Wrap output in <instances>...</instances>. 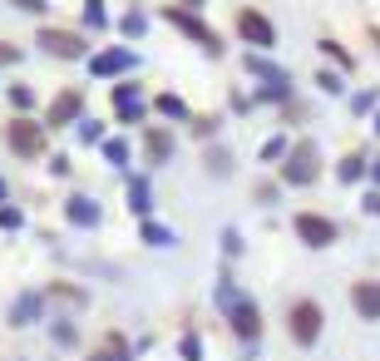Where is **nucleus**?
<instances>
[{"mask_svg": "<svg viewBox=\"0 0 380 361\" xmlns=\"http://www.w3.org/2000/svg\"><path fill=\"white\" fill-rule=\"evenodd\" d=\"M89 361H129V347H124L119 337H109V342H104V352H94Z\"/></svg>", "mask_w": 380, "mask_h": 361, "instance_id": "ddd939ff", "label": "nucleus"}, {"mask_svg": "<svg viewBox=\"0 0 380 361\" xmlns=\"http://www.w3.org/2000/svg\"><path fill=\"white\" fill-rule=\"evenodd\" d=\"M286 327H291V337H296V347H311V342L321 337V307H316L311 297H301V302H291V312H286Z\"/></svg>", "mask_w": 380, "mask_h": 361, "instance_id": "f257e3e1", "label": "nucleus"}, {"mask_svg": "<svg viewBox=\"0 0 380 361\" xmlns=\"http://www.w3.org/2000/svg\"><path fill=\"white\" fill-rule=\"evenodd\" d=\"M351 307H356L366 322H380V282H376V277L351 282Z\"/></svg>", "mask_w": 380, "mask_h": 361, "instance_id": "0eeeda50", "label": "nucleus"}, {"mask_svg": "<svg viewBox=\"0 0 380 361\" xmlns=\"http://www.w3.org/2000/svg\"><path fill=\"white\" fill-rule=\"evenodd\" d=\"M134 60L124 55V50H109V55H99L94 60V75H119V70H129Z\"/></svg>", "mask_w": 380, "mask_h": 361, "instance_id": "9b49d317", "label": "nucleus"}, {"mask_svg": "<svg viewBox=\"0 0 380 361\" xmlns=\"http://www.w3.org/2000/svg\"><path fill=\"white\" fill-rule=\"evenodd\" d=\"M50 297H65V302H85V292H80V287H65V282H55V287H50Z\"/></svg>", "mask_w": 380, "mask_h": 361, "instance_id": "2eb2a0df", "label": "nucleus"}, {"mask_svg": "<svg viewBox=\"0 0 380 361\" xmlns=\"http://www.w3.org/2000/svg\"><path fill=\"white\" fill-rule=\"evenodd\" d=\"M158 109H163V114H173V119H178V114H183V99H173V95H163V99H158Z\"/></svg>", "mask_w": 380, "mask_h": 361, "instance_id": "dca6fc26", "label": "nucleus"}, {"mask_svg": "<svg viewBox=\"0 0 380 361\" xmlns=\"http://www.w3.org/2000/svg\"><path fill=\"white\" fill-rule=\"evenodd\" d=\"M20 60V45H10V40H0V65H15Z\"/></svg>", "mask_w": 380, "mask_h": 361, "instance_id": "f3484780", "label": "nucleus"}, {"mask_svg": "<svg viewBox=\"0 0 380 361\" xmlns=\"http://www.w3.org/2000/svg\"><path fill=\"white\" fill-rule=\"evenodd\" d=\"M188 5H202V0H188Z\"/></svg>", "mask_w": 380, "mask_h": 361, "instance_id": "aec40b11", "label": "nucleus"}, {"mask_svg": "<svg viewBox=\"0 0 380 361\" xmlns=\"http://www.w3.org/2000/svg\"><path fill=\"white\" fill-rule=\"evenodd\" d=\"M5 144H10L20 158H35V153H45V129L35 119H15L5 129Z\"/></svg>", "mask_w": 380, "mask_h": 361, "instance_id": "f03ea898", "label": "nucleus"}, {"mask_svg": "<svg viewBox=\"0 0 380 361\" xmlns=\"http://www.w3.org/2000/svg\"><path fill=\"white\" fill-rule=\"evenodd\" d=\"M143 144H148V158H168V153H173V139H168L163 129H148Z\"/></svg>", "mask_w": 380, "mask_h": 361, "instance_id": "f8f14e48", "label": "nucleus"}, {"mask_svg": "<svg viewBox=\"0 0 380 361\" xmlns=\"http://www.w3.org/2000/svg\"><path fill=\"white\" fill-rule=\"evenodd\" d=\"M0 198H5V183H0Z\"/></svg>", "mask_w": 380, "mask_h": 361, "instance_id": "6ab92c4d", "label": "nucleus"}, {"mask_svg": "<svg viewBox=\"0 0 380 361\" xmlns=\"http://www.w3.org/2000/svg\"><path fill=\"white\" fill-rule=\"evenodd\" d=\"M70 213H75L80 223H94V218H99V208H94V203H85V198H75V203H70Z\"/></svg>", "mask_w": 380, "mask_h": 361, "instance_id": "4468645a", "label": "nucleus"}, {"mask_svg": "<svg viewBox=\"0 0 380 361\" xmlns=\"http://www.w3.org/2000/svg\"><path fill=\"white\" fill-rule=\"evenodd\" d=\"M75 109H80V95L65 90V95L55 99V109H50V124H70V119H75Z\"/></svg>", "mask_w": 380, "mask_h": 361, "instance_id": "9d476101", "label": "nucleus"}, {"mask_svg": "<svg viewBox=\"0 0 380 361\" xmlns=\"http://www.w3.org/2000/svg\"><path fill=\"white\" fill-rule=\"evenodd\" d=\"M168 20H173V25H178L183 35H192V40H202V45H207V50L217 55V35H207V25H202L197 15H188V10H168Z\"/></svg>", "mask_w": 380, "mask_h": 361, "instance_id": "1a4fd4ad", "label": "nucleus"}, {"mask_svg": "<svg viewBox=\"0 0 380 361\" xmlns=\"http://www.w3.org/2000/svg\"><path fill=\"white\" fill-rule=\"evenodd\" d=\"M237 35L252 40V45H277V30L262 10H237Z\"/></svg>", "mask_w": 380, "mask_h": 361, "instance_id": "39448f33", "label": "nucleus"}, {"mask_svg": "<svg viewBox=\"0 0 380 361\" xmlns=\"http://www.w3.org/2000/svg\"><path fill=\"white\" fill-rule=\"evenodd\" d=\"M296 238L306 247H326V242H336V223L321 213H296Z\"/></svg>", "mask_w": 380, "mask_h": 361, "instance_id": "20e7f679", "label": "nucleus"}, {"mask_svg": "<svg viewBox=\"0 0 380 361\" xmlns=\"http://www.w3.org/2000/svg\"><path fill=\"white\" fill-rule=\"evenodd\" d=\"M227 317H232V332H237L242 342H257V337H262V317H257V307H252L247 297H242V302H232V312H227Z\"/></svg>", "mask_w": 380, "mask_h": 361, "instance_id": "6e6552de", "label": "nucleus"}, {"mask_svg": "<svg viewBox=\"0 0 380 361\" xmlns=\"http://www.w3.org/2000/svg\"><path fill=\"white\" fill-rule=\"evenodd\" d=\"M40 50H50V55H65V60H80L85 55V35L80 30H40Z\"/></svg>", "mask_w": 380, "mask_h": 361, "instance_id": "7ed1b4c3", "label": "nucleus"}, {"mask_svg": "<svg viewBox=\"0 0 380 361\" xmlns=\"http://www.w3.org/2000/svg\"><path fill=\"white\" fill-rule=\"evenodd\" d=\"M15 5H25V10H45V0H15Z\"/></svg>", "mask_w": 380, "mask_h": 361, "instance_id": "a211bd4d", "label": "nucleus"}, {"mask_svg": "<svg viewBox=\"0 0 380 361\" xmlns=\"http://www.w3.org/2000/svg\"><path fill=\"white\" fill-rule=\"evenodd\" d=\"M316 168H321L316 149H311V144H296V149H291V158H286V183H311V178H316Z\"/></svg>", "mask_w": 380, "mask_h": 361, "instance_id": "423d86ee", "label": "nucleus"}]
</instances>
